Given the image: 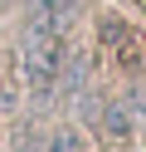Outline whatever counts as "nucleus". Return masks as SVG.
<instances>
[{"instance_id":"1","label":"nucleus","mask_w":146,"mask_h":152,"mask_svg":"<svg viewBox=\"0 0 146 152\" xmlns=\"http://www.w3.org/2000/svg\"><path fill=\"white\" fill-rule=\"evenodd\" d=\"M102 39H107V49L117 54V64H122L127 74H136L141 69V44H136V34H132V25L127 20H117V15H102Z\"/></svg>"},{"instance_id":"2","label":"nucleus","mask_w":146,"mask_h":152,"mask_svg":"<svg viewBox=\"0 0 146 152\" xmlns=\"http://www.w3.org/2000/svg\"><path fill=\"white\" fill-rule=\"evenodd\" d=\"M97 128H102V137H127L132 132V103H102L97 108Z\"/></svg>"},{"instance_id":"3","label":"nucleus","mask_w":146,"mask_h":152,"mask_svg":"<svg viewBox=\"0 0 146 152\" xmlns=\"http://www.w3.org/2000/svg\"><path fill=\"white\" fill-rule=\"evenodd\" d=\"M78 0H29V20H54V25H68Z\"/></svg>"},{"instance_id":"4","label":"nucleus","mask_w":146,"mask_h":152,"mask_svg":"<svg viewBox=\"0 0 146 152\" xmlns=\"http://www.w3.org/2000/svg\"><path fill=\"white\" fill-rule=\"evenodd\" d=\"M44 152H83V137H78L73 128H58V132H49Z\"/></svg>"}]
</instances>
